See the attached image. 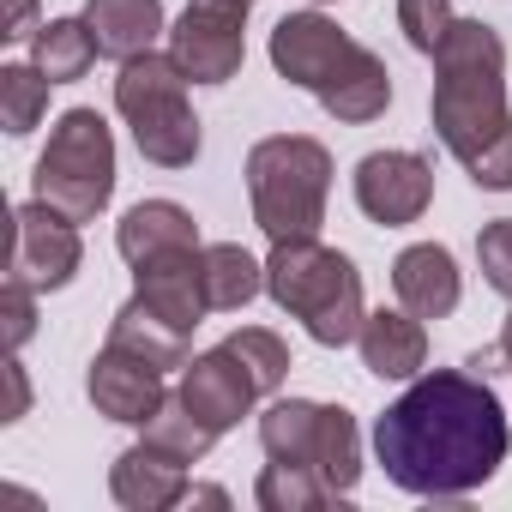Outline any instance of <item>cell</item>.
Wrapping results in <instances>:
<instances>
[{"mask_svg": "<svg viewBox=\"0 0 512 512\" xmlns=\"http://www.w3.org/2000/svg\"><path fill=\"white\" fill-rule=\"evenodd\" d=\"M506 410L482 374L434 368L416 374L398 404L374 422V452L404 494L464 500L506 464Z\"/></svg>", "mask_w": 512, "mask_h": 512, "instance_id": "cell-1", "label": "cell"}, {"mask_svg": "<svg viewBox=\"0 0 512 512\" xmlns=\"http://www.w3.org/2000/svg\"><path fill=\"white\" fill-rule=\"evenodd\" d=\"M428 61H434V97H428L434 133L470 169L494 139L512 133V115H506V43H500L494 25L458 19Z\"/></svg>", "mask_w": 512, "mask_h": 512, "instance_id": "cell-2", "label": "cell"}, {"mask_svg": "<svg viewBox=\"0 0 512 512\" xmlns=\"http://www.w3.org/2000/svg\"><path fill=\"white\" fill-rule=\"evenodd\" d=\"M266 296L308 326L314 344L344 350L362 338V272L344 260L338 247H326L320 235L308 241H272V260H266Z\"/></svg>", "mask_w": 512, "mask_h": 512, "instance_id": "cell-3", "label": "cell"}, {"mask_svg": "<svg viewBox=\"0 0 512 512\" xmlns=\"http://www.w3.org/2000/svg\"><path fill=\"white\" fill-rule=\"evenodd\" d=\"M332 193V151L308 133H278L247 151V199L253 223L272 241H308L326 223Z\"/></svg>", "mask_w": 512, "mask_h": 512, "instance_id": "cell-4", "label": "cell"}, {"mask_svg": "<svg viewBox=\"0 0 512 512\" xmlns=\"http://www.w3.org/2000/svg\"><path fill=\"white\" fill-rule=\"evenodd\" d=\"M115 109L121 121L133 127V145L145 163L157 169H187L199 157V115L187 103V73L175 55H133L121 61V79H115Z\"/></svg>", "mask_w": 512, "mask_h": 512, "instance_id": "cell-5", "label": "cell"}, {"mask_svg": "<svg viewBox=\"0 0 512 512\" xmlns=\"http://www.w3.org/2000/svg\"><path fill=\"white\" fill-rule=\"evenodd\" d=\"M37 199L67 211L73 223H91L115 199V133L97 109H67L37 157Z\"/></svg>", "mask_w": 512, "mask_h": 512, "instance_id": "cell-6", "label": "cell"}, {"mask_svg": "<svg viewBox=\"0 0 512 512\" xmlns=\"http://www.w3.org/2000/svg\"><path fill=\"white\" fill-rule=\"evenodd\" d=\"M247 13L253 0H187L169 25V55L193 85H229L247 61Z\"/></svg>", "mask_w": 512, "mask_h": 512, "instance_id": "cell-7", "label": "cell"}, {"mask_svg": "<svg viewBox=\"0 0 512 512\" xmlns=\"http://www.w3.org/2000/svg\"><path fill=\"white\" fill-rule=\"evenodd\" d=\"M85 266V241L79 223L67 211H55L49 199H31L13 211V260H7V284H25L37 296L67 290Z\"/></svg>", "mask_w": 512, "mask_h": 512, "instance_id": "cell-8", "label": "cell"}, {"mask_svg": "<svg viewBox=\"0 0 512 512\" xmlns=\"http://www.w3.org/2000/svg\"><path fill=\"white\" fill-rule=\"evenodd\" d=\"M428 199H434V169L422 151H368L356 163V205L368 223L404 229L428 211Z\"/></svg>", "mask_w": 512, "mask_h": 512, "instance_id": "cell-9", "label": "cell"}, {"mask_svg": "<svg viewBox=\"0 0 512 512\" xmlns=\"http://www.w3.org/2000/svg\"><path fill=\"white\" fill-rule=\"evenodd\" d=\"M85 392H91L97 416L127 422V428H145V422L157 416V404L169 398L163 368H157V362H145V356H133V350H121V344H103V350H97Z\"/></svg>", "mask_w": 512, "mask_h": 512, "instance_id": "cell-10", "label": "cell"}, {"mask_svg": "<svg viewBox=\"0 0 512 512\" xmlns=\"http://www.w3.org/2000/svg\"><path fill=\"white\" fill-rule=\"evenodd\" d=\"M139 278V302L151 314H163L169 326L193 332L205 314H211V296H205V247H175V253H157V260L133 266Z\"/></svg>", "mask_w": 512, "mask_h": 512, "instance_id": "cell-11", "label": "cell"}, {"mask_svg": "<svg viewBox=\"0 0 512 512\" xmlns=\"http://www.w3.org/2000/svg\"><path fill=\"white\" fill-rule=\"evenodd\" d=\"M175 392H181V398L193 404V416L211 422L217 434H229V428L253 410V398H260V386H253V374L241 368V356H235L229 344L193 356V362L181 368V386H175Z\"/></svg>", "mask_w": 512, "mask_h": 512, "instance_id": "cell-12", "label": "cell"}, {"mask_svg": "<svg viewBox=\"0 0 512 512\" xmlns=\"http://www.w3.org/2000/svg\"><path fill=\"white\" fill-rule=\"evenodd\" d=\"M350 49H356V43H350L326 13H290V19H278V31H272V67H278V79H290V85H302V91H320V85L344 67Z\"/></svg>", "mask_w": 512, "mask_h": 512, "instance_id": "cell-13", "label": "cell"}, {"mask_svg": "<svg viewBox=\"0 0 512 512\" xmlns=\"http://www.w3.org/2000/svg\"><path fill=\"white\" fill-rule=\"evenodd\" d=\"M187 458H175V452H163V446H151V440H139V446H127L115 464H109V494L127 506V512H169V506H181L187 500Z\"/></svg>", "mask_w": 512, "mask_h": 512, "instance_id": "cell-14", "label": "cell"}, {"mask_svg": "<svg viewBox=\"0 0 512 512\" xmlns=\"http://www.w3.org/2000/svg\"><path fill=\"white\" fill-rule=\"evenodd\" d=\"M392 290L416 320H446L464 296V278H458V260L440 241H416L392 260Z\"/></svg>", "mask_w": 512, "mask_h": 512, "instance_id": "cell-15", "label": "cell"}, {"mask_svg": "<svg viewBox=\"0 0 512 512\" xmlns=\"http://www.w3.org/2000/svg\"><path fill=\"white\" fill-rule=\"evenodd\" d=\"M356 350H362V368L374 380H416L428 368V326L398 302V308H380L362 320Z\"/></svg>", "mask_w": 512, "mask_h": 512, "instance_id": "cell-16", "label": "cell"}, {"mask_svg": "<svg viewBox=\"0 0 512 512\" xmlns=\"http://www.w3.org/2000/svg\"><path fill=\"white\" fill-rule=\"evenodd\" d=\"M320 97V109L332 115V121H350V127H362V121H380L386 115V103H392V73H386V61L374 55V49H350L344 55V67L314 91Z\"/></svg>", "mask_w": 512, "mask_h": 512, "instance_id": "cell-17", "label": "cell"}, {"mask_svg": "<svg viewBox=\"0 0 512 512\" xmlns=\"http://www.w3.org/2000/svg\"><path fill=\"white\" fill-rule=\"evenodd\" d=\"M115 247H121L127 266H145V260H157V253L199 247V223H193V211L175 205V199H139V205L121 217V229H115Z\"/></svg>", "mask_w": 512, "mask_h": 512, "instance_id": "cell-18", "label": "cell"}, {"mask_svg": "<svg viewBox=\"0 0 512 512\" xmlns=\"http://www.w3.org/2000/svg\"><path fill=\"white\" fill-rule=\"evenodd\" d=\"M85 25L103 61H133L163 37V0H85Z\"/></svg>", "mask_w": 512, "mask_h": 512, "instance_id": "cell-19", "label": "cell"}, {"mask_svg": "<svg viewBox=\"0 0 512 512\" xmlns=\"http://www.w3.org/2000/svg\"><path fill=\"white\" fill-rule=\"evenodd\" d=\"M187 338H193V332L169 326V320H163V314H151L139 296H133V302L115 314V326H109V344H121V350H133V356H145V362H157L163 374L193 362V356H187Z\"/></svg>", "mask_w": 512, "mask_h": 512, "instance_id": "cell-20", "label": "cell"}, {"mask_svg": "<svg viewBox=\"0 0 512 512\" xmlns=\"http://www.w3.org/2000/svg\"><path fill=\"white\" fill-rule=\"evenodd\" d=\"M320 422H326V404H314V398H278V404L260 416V446H266V458H278V464H314V452H320Z\"/></svg>", "mask_w": 512, "mask_h": 512, "instance_id": "cell-21", "label": "cell"}, {"mask_svg": "<svg viewBox=\"0 0 512 512\" xmlns=\"http://www.w3.org/2000/svg\"><path fill=\"white\" fill-rule=\"evenodd\" d=\"M97 55H103V49H97V37H91L85 19H49V25L31 37V67H37L43 79H55V85L85 79Z\"/></svg>", "mask_w": 512, "mask_h": 512, "instance_id": "cell-22", "label": "cell"}, {"mask_svg": "<svg viewBox=\"0 0 512 512\" xmlns=\"http://www.w3.org/2000/svg\"><path fill=\"white\" fill-rule=\"evenodd\" d=\"M260 290H266V266L253 260L241 241H217V247H205V296H211L217 314L247 308Z\"/></svg>", "mask_w": 512, "mask_h": 512, "instance_id": "cell-23", "label": "cell"}, {"mask_svg": "<svg viewBox=\"0 0 512 512\" xmlns=\"http://www.w3.org/2000/svg\"><path fill=\"white\" fill-rule=\"evenodd\" d=\"M314 470L326 476V488L344 500L356 482H362V428L344 404H326V422H320V452H314Z\"/></svg>", "mask_w": 512, "mask_h": 512, "instance_id": "cell-24", "label": "cell"}, {"mask_svg": "<svg viewBox=\"0 0 512 512\" xmlns=\"http://www.w3.org/2000/svg\"><path fill=\"white\" fill-rule=\"evenodd\" d=\"M253 500H260L266 512H320V506H332L338 494L326 488V476L314 470V464H266L260 470V482H253Z\"/></svg>", "mask_w": 512, "mask_h": 512, "instance_id": "cell-25", "label": "cell"}, {"mask_svg": "<svg viewBox=\"0 0 512 512\" xmlns=\"http://www.w3.org/2000/svg\"><path fill=\"white\" fill-rule=\"evenodd\" d=\"M145 440H151V446H163V452H175V458H187V464H199V458L217 446V428H211V422H199V416H193V404H187L181 392H169V398L157 404V416L145 422Z\"/></svg>", "mask_w": 512, "mask_h": 512, "instance_id": "cell-26", "label": "cell"}, {"mask_svg": "<svg viewBox=\"0 0 512 512\" xmlns=\"http://www.w3.org/2000/svg\"><path fill=\"white\" fill-rule=\"evenodd\" d=\"M49 85L55 79H43L37 67H0V127H7L13 139H25L43 115H49Z\"/></svg>", "mask_w": 512, "mask_h": 512, "instance_id": "cell-27", "label": "cell"}, {"mask_svg": "<svg viewBox=\"0 0 512 512\" xmlns=\"http://www.w3.org/2000/svg\"><path fill=\"white\" fill-rule=\"evenodd\" d=\"M223 344L241 356V368L253 374L260 398H266V392H278V386L290 380V344H284L278 332H266V326H241V332H229Z\"/></svg>", "mask_w": 512, "mask_h": 512, "instance_id": "cell-28", "label": "cell"}, {"mask_svg": "<svg viewBox=\"0 0 512 512\" xmlns=\"http://www.w3.org/2000/svg\"><path fill=\"white\" fill-rule=\"evenodd\" d=\"M458 25V13H452V0H398V31L410 37V49L416 55H434L440 43H446V31Z\"/></svg>", "mask_w": 512, "mask_h": 512, "instance_id": "cell-29", "label": "cell"}, {"mask_svg": "<svg viewBox=\"0 0 512 512\" xmlns=\"http://www.w3.org/2000/svg\"><path fill=\"white\" fill-rule=\"evenodd\" d=\"M476 260H482L488 290L512 302V217H500V223H488V229L476 235Z\"/></svg>", "mask_w": 512, "mask_h": 512, "instance_id": "cell-30", "label": "cell"}, {"mask_svg": "<svg viewBox=\"0 0 512 512\" xmlns=\"http://www.w3.org/2000/svg\"><path fill=\"white\" fill-rule=\"evenodd\" d=\"M0 320H7V350H25L31 332H37V290L7 284L0 290Z\"/></svg>", "mask_w": 512, "mask_h": 512, "instance_id": "cell-31", "label": "cell"}, {"mask_svg": "<svg viewBox=\"0 0 512 512\" xmlns=\"http://www.w3.org/2000/svg\"><path fill=\"white\" fill-rule=\"evenodd\" d=\"M470 181H476V187H488V193H512V133H506V139H494V145L470 163Z\"/></svg>", "mask_w": 512, "mask_h": 512, "instance_id": "cell-32", "label": "cell"}, {"mask_svg": "<svg viewBox=\"0 0 512 512\" xmlns=\"http://www.w3.org/2000/svg\"><path fill=\"white\" fill-rule=\"evenodd\" d=\"M43 25H37V0H7V25H0V37L7 43H25V37H37Z\"/></svg>", "mask_w": 512, "mask_h": 512, "instance_id": "cell-33", "label": "cell"}, {"mask_svg": "<svg viewBox=\"0 0 512 512\" xmlns=\"http://www.w3.org/2000/svg\"><path fill=\"white\" fill-rule=\"evenodd\" d=\"M7 386H13V404H7V422H19V416H25V404H31V386H25V368H19V362H7Z\"/></svg>", "mask_w": 512, "mask_h": 512, "instance_id": "cell-34", "label": "cell"}, {"mask_svg": "<svg viewBox=\"0 0 512 512\" xmlns=\"http://www.w3.org/2000/svg\"><path fill=\"white\" fill-rule=\"evenodd\" d=\"M187 500H205V506H223L229 494H223V488H187Z\"/></svg>", "mask_w": 512, "mask_h": 512, "instance_id": "cell-35", "label": "cell"}, {"mask_svg": "<svg viewBox=\"0 0 512 512\" xmlns=\"http://www.w3.org/2000/svg\"><path fill=\"white\" fill-rule=\"evenodd\" d=\"M500 362L512 368V314H506V326H500Z\"/></svg>", "mask_w": 512, "mask_h": 512, "instance_id": "cell-36", "label": "cell"}]
</instances>
